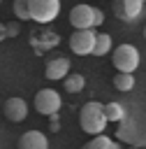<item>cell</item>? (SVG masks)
Returning <instances> with one entry per match:
<instances>
[{
	"label": "cell",
	"instance_id": "8992f818",
	"mask_svg": "<svg viewBox=\"0 0 146 149\" xmlns=\"http://www.w3.org/2000/svg\"><path fill=\"white\" fill-rule=\"evenodd\" d=\"M70 23L74 28H97V7L74 5L70 12Z\"/></svg>",
	"mask_w": 146,
	"mask_h": 149
},
{
	"label": "cell",
	"instance_id": "ac0fdd59",
	"mask_svg": "<svg viewBox=\"0 0 146 149\" xmlns=\"http://www.w3.org/2000/svg\"><path fill=\"white\" fill-rule=\"evenodd\" d=\"M102 23H104V12L97 9V26H102Z\"/></svg>",
	"mask_w": 146,
	"mask_h": 149
},
{
	"label": "cell",
	"instance_id": "7402d4cb",
	"mask_svg": "<svg viewBox=\"0 0 146 149\" xmlns=\"http://www.w3.org/2000/svg\"><path fill=\"white\" fill-rule=\"evenodd\" d=\"M144 2H146V0H144Z\"/></svg>",
	"mask_w": 146,
	"mask_h": 149
},
{
	"label": "cell",
	"instance_id": "44dd1931",
	"mask_svg": "<svg viewBox=\"0 0 146 149\" xmlns=\"http://www.w3.org/2000/svg\"><path fill=\"white\" fill-rule=\"evenodd\" d=\"M0 2H2V0H0Z\"/></svg>",
	"mask_w": 146,
	"mask_h": 149
},
{
	"label": "cell",
	"instance_id": "52a82bcc",
	"mask_svg": "<svg viewBox=\"0 0 146 149\" xmlns=\"http://www.w3.org/2000/svg\"><path fill=\"white\" fill-rule=\"evenodd\" d=\"M141 9H144V0H118V2H114L116 16L121 21H127V23H132L141 14Z\"/></svg>",
	"mask_w": 146,
	"mask_h": 149
},
{
	"label": "cell",
	"instance_id": "2e32d148",
	"mask_svg": "<svg viewBox=\"0 0 146 149\" xmlns=\"http://www.w3.org/2000/svg\"><path fill=\"white\" fill-rule=\"evenodd\" d=\"M104 112H107V119L109 121H123L125 119V109L121 102H107L104 105Z\"/></svg>",
	"mask_w": 146,
	"mask_h": 149
},
{
	"label": "cell",
	"instance_id": "7c38bea8",
	"mask_svg": "<svg viewBox=\"0 0 146 149\" xmlns=\"http://www.w3.org/2000/svg\"><path fill=\"white\" fill-rule=\"evenodd\" d=\"M86 149H118V142H114L107 135H93V140L86 142Z\"/></svg>",
	"mask_w": 146,
	"mask_h": 149
},
{
	"label": "cell",
	"instance_id": "3957f363",
	"mask_svg": "<svg viewBox=\"0 0 146 149\" xmlns=\"http://www.w3.org/2000/svg\"><path fill=\"white\" fill-rule=\"evenodd\" d=\"M60 14V0H30V19L46 26Z\"/></svg>",
	"mask_w": 146,
	"mask_h": 149
},
{
	"label": "cell",
	"instance_id": "ba28073f",
	"mask_svg": "<svg viewBox=\"0 0 146 149\" xmlns=\"http://www.w3.org/2000/svg\"><path fill=\"white\" fill-rule=\"evenodd\" d=\"M2 112H5L7 121L21 123V121H25V116H28V102H25L23 98H9V100L5 102V107H2Z\"/></svg>",
	"mask_w": 146,
	"mask_h": 149
},
{
	"label": "cell",
	"instance_id": "5bb4252c",
	"mask_svg": "<svg viewBox=\"0 0 146 149\" xmlns=\"http://www.w3.org/2000/svg\"><path fill=\"white\" fill-rule=\"evenodd\" d=\"M114 86H116L118 91H132V88H134V77H132V72H118V74L114 77Z\"/></svg>",
	"mask_w": 146,
	"mask_h": 149
},
{
	"label": "cell",
	"instance_id": "6da1fadb",
	"mask_svg": "<svg viewBox=\"0 0 146 149\" xmlns=\"http://www.w3.org/2000/svg\"><path fill=\"white\" fill-rule=\"evenodd\" d=\"M79 123H81L83 133H88V135H100V133H104V128H107V123H109L107 112H104V105H102V102H95V100L86 102V105L81 107Z\"/></svg>",
	"mask_w": 146,
	"mask_h": 149
},
{
	"label": "cell",
	"instance_id": "d6986e66",
	"mask_svg": "<svg viewBox=\"0 0 146 149\" xmlns=\"http://www.w3.org/2000/svg\"><path fill=\"white\" fill-rule=\"evenodd\" d=\"M5 37H7V26H2V23H0V42H2Z\"/></svg>",
	"mask_w": 146,
	"mask_h": 149
},
{
	"label": "cell",
	"instance_id": "9a60e30c",
	"mask_svg": "<svg viewBox=\"0 0 146 149\" xmlns=\"http://www.w3.org/2000/svg\"><path fill=\"white\" fill-rule=\"evenodd\" d=\"M12 12L19 21H28L30 19V0H14Z\"/></svg>",
	"mask_w": 146,
	"mask_h": 149
},
{
	"label": "cell",
	"instance_id": "9c48e42d",
	"mask_svg": "<svg viewBox=\"0 0 146 149\" xmlns=\"http://www.w3.org/2000/svg\"><path fill=\"white\" fill-rule=\"evenodd\" d=\"M70 74V58L65 56H56V58H49L46 61V70H44V77L56 81V79H65Z\"/></svg>",
	"mask_w": 146,
	"mask_h": 149
},
{
	"label": "cell",
	"instance_id": "ffe728a7",
	"mask_svg": "<svg viewBox=\"0 0 146 149\" xmlns=\"http://www.w3.org/2000/svg\"><path fill=\"white\" fill-rule=\"evenodd\" d=\"M144 40H146V28H144Z\"/></svg>",
	"mask_w": 146,
	"mask_h": 149
},
{
	"label": "cell",
	"instance_id": "30bf717a",
	"mask_svg": "<svg viewBox=\"0 0 146 149\" xmlns=\"http://www.w3.org/2000/svg\"><path fill=\"white\" fill-rule=\"evenodd\" d=\"M19 147L21 149H46L49 147V140L42 130H25L19 140Z\"/></svg>",
	"mask_w": 146,
	"mask_h": 149
},
{
	"label": "cell",
	"instance_id": "4fadbf2b",
	"mask_svg": "<svg viewBox=\"0 0 146 149\" xmlns=\"http://www.w3.org/2000/svg\"><path fill=\"white\" fill-rule=\"evenodd\" d=\"M111 44H114L111 35H107V33H97V40H95L93 56H107V54L111 51Z\"/></svg>",
	"mask_w": 146,
	"mask_h": 149
},
{
	"label": "cell",
	"instance_id": "8fae6325",
	"mask_svg": "<svg viewBox=\"0 0 146 149\" xmlns=\"http://www.w3.org/2000/svg\"><path fill=\"white\" fill-rule=\"evenodd\" d=\"M63 81H65V91H67V93H79V91H83V86H86V77L79 74V72L67 74Z\"/></svg>",
	"mask_w": 146,
	"mask_h": 149
},
{
	"label": "cell",
	"instance_id": "7a4b0ae2",
	"mask_svg": "<svg viewBox=\"0 0 146 149\" xmlns=\"http://www.w3.org/2000/svg\"><path fill=\"white\" fill-rule=\"evenodd\" d=\"M111 63L118 72H134L139 68V51L132 44H118L111 54Z\"/></svg>",
	"mask_w": 146,
	"mask_h": 149
},
{
	"label": "cell",
	"instance_id": "e0dca14e",
	"mask_svg": "<svg viewBox=\"0 0 146 149\" xmlns=\"http://www.w3.org/2000/svg\"><path fill=\"white\" fill-rule=\"evenodd\" d=\"M19 30H21V26H19L16 21H14V23H9V26H7V37H16V35H19Z\"/></svg>",
	"mask_w": 146,
	"mask_h": 149
},
{
	"label": "cell",
	"instance_id": "5b68a950",
	"mask_svg": "<svg viewBox=\"0 0 146 149\" xmlns=\"http://www.w3.org/2000/svg\"><path fill=\"white\" fill-rule=\"evenodd\" d=\"M60 105H63L60 93L53 91V88H42V91H37V95H35V109H37L39 114H44V116L58 114Z\"/></svg>",
	"mask_w": 146,
	"mask_h": 149
},
{
	"label": "cell",
	"instance_id": "277c9868",
	"mask_svg": "<svg viewBox=\"0 0 146 149\" xmlns=\"http://www.w3.org/2000/svg\"><path fill=\"white\" fill-rule=\"evenodd\" d=\"M95 40H97L95 28H74V33L70 37V49L79 56H88L95 49Z\"/></svg>",
	"mask_w": 146,
	"mask_h": 149
}]
</instances>
